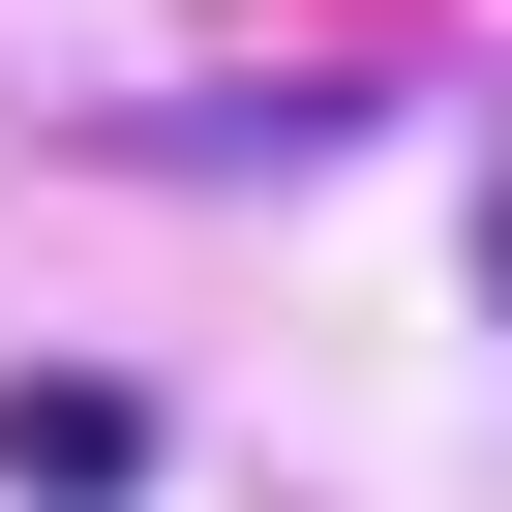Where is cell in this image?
<instances>
[{
    "label": "cell",
    "mask_w": 512,
    "mask_h": 512,
    "mask_svg": "<svg viewBox=\"0 0 512 512\" xmlns=\"http://www.w3.org/2000/svg\"><path fill=\"white\" fill-rule=\"evenodd\" d=\"M0 482H31V512H121V482H151V392H91V362H61L31 422H0Z\"/></svg>",
    "instance_id": "6da1fadb"
}]
</instances>
